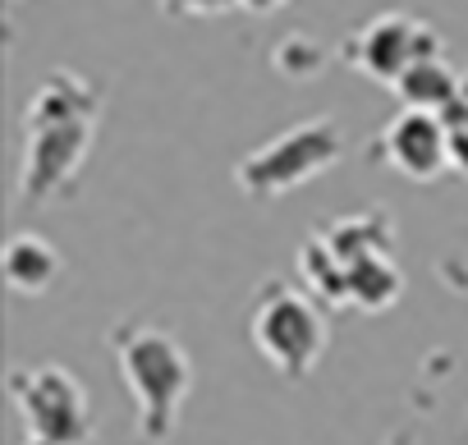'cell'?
<instances>
[{"instance_id": "obj_1", "label": "cell", "mask_w": 468, "mask_h": 445, "mask_svg": "<svg viewBox=\"0 0 468 445\" xmlns=\"http://www.w3.org/2000/svg\"><path fill=\"white\" fill-rule=\"evenodd\" d=\"M101 120V97L83 74L56 69L24 111V170H19V197L24 202H51L60 197L74 175L83 170L92 138Z\"/></svg>"}, {"instance_id": "obj_2", "label": "cell", "mask_w": 468, "mask_h": 445, "mask_svg": "<svg viewBox=\"0 0 468 445\" xmlns=\"http://www.w3.org/2000/svg\"><path fill=\"white\" fill-rule=\"evenodd\" d=\"M111 349L138 408V436L147 445H165L193 386V363L184 344L152 322H120L111 331Z\"/></svg>"}, {"instance_id": "obj_3", "label": "cell", "mask_w": 468, "mask_h": 445, "mask_svg": "<svg viewBox=\"0 0 468 445\" xmlns=\"http://www.w3.org/2000/svg\"><path fill=\"white\" fill-rule=\"evenodd\" d=\"M249 335L258 344V354L285 376V381H303L313 376V367L322 363L326 344H331V331H326V317L322 308L285 285V281H267V290L258 294L253 303V322H249Z\"/></svg>"}, {"instance_id": "obj_4", "label": "cell", "mask_w": 468, "mask_h": 445, "mask_svg": "<svg viewBox=\"0 0 468 445\" xmlns=\"http://www.w3.org/2000/svg\"><path fill=\"white\" fill-rule=\"evenodd\" d=\"M345 156V133L335 120H303L285 133H276L271 143L253 147L239 165H234V184H239L249 197H285L290 188L317 179L322 170H331Z\"/></svg>"}, {"instance_id": "obj_5", "label": "cell", "mask_w": 468, "mask_h": 445, "mask_svg": "<svg viewBox=\"0 0 468 445\" xmlns=\"http://www.w3.org/2000/svg\"><path fill=\"white\" fill-rule=\"evenodd\" d=\"M10 395L19 404L24 445H88L92 440V404L74 372L42 363V367H15Z\"/></svg>"}, {"instance_id": "obj_6", "label": "cell", "mask_w": 468, "mask_h": 445, "mask_svg": "<svg viewBox=\"0 0 468 445\" xmlns=\"http://www.w3.org/2000/svg\"><path fill=\"white\" fill-rule=\"evenodd\" d=\"M340 56H345L358 74H367L372 83L395 88L418 60L441 56V37H436L422 19L390 10V15H377L372 24H363V28L340 47Z\"/></svg>"}, {"instance_id": "obj_7", "label": "cell", "mask_w": 468, "mask_h": 445, "mask_svg": "<svg viewBox=\"0 0 468 445\" xmlns=\"http://www.w3.org/2000/svg\"><path fill=\"white\" fill-rule=\"evenodd\" d=\"M377 152L386 156L390 170H399L404 179H436L445 165H450V124L445 115L436 111H418V106H404L386 129H381V143Z\"/></svg>"}, {"instance_id": "obj_8", "label": "cell", "mask_w": 468, "mask_h": 445, "mask_svg": "<svg viewBox=\"0 0 468 445\" xmlns=\"http://www.w3.org/2000/svg\"><path fill=\"white\" fill-rule=\"evenodd\" d=\"M60 276V253L51 239L33 235V230H19L10 244H5V281L15 294H47Z\"/></svg>"}, {"instance_id": "obj_9", "label": "cell", "mask_w": 468, "mask_h": 445, "mask_svg": "<svg viewBox=\"0 0 468 445\" xmlns=\"http://www.w3.org/2000/svg\"><path fill=\"white\" fill-rule=\"evenodd\" d=\"M395 92H399L409 106H418V111H436V115H450V111L463 101V83H459V74H454L441 56L418 60V65L395 83Z\"/></svg>"}, {"instance_id": "obj_10", "label": "cell", "mask_w": 468, "mask_h": 445, "mask_svg": "<svg viewBox=\"0 0 468 445\" xmlns=\"http://www.w3.org/2000/svg\"><path fill=\"white\" fill-rule=\"evenodd\" d=\"M322 235H326V244L335 249V258H340L345 267H354V262H363V258H372V253H390V244H395V226H390L386 211L345 216V220H335V226L322 230Z\"/></svg>"}, {"instance_id": "obj_11", "label": "cell", "mask_w": 468, "mask_h": 445, "mask_svg": "<svg viewBox=\"0 0 468 445\" xmlns=\"http://www.w3.org/2000/svg\"><path fill=\"white\" fill-rule=\"evenodd\" d=\"M399 294H404V271L395 267L390 253H372L349 267V308L386 313L399 303Z\"/></svg>"}, {"instance_id": "obj_12", "label": "cell", "mask_w": 468, "mask_h": 445, "mask_svg": "<svg viewBox=\"0 0 468 445\" xmlns=\"http://www.w3.org/2000/svg\"><path fill=\"white\" fill-rule=\"evenodd\" d=\"M299 271H303V281H308V290H313L317 299H326V303H335V308L349 303V267L335 258V249L326 244V235H313V239L303 244Z\"/></svg>"}, {"instance_id": "obj_13", "label": "cell", "mask_w": 468, "mask_h": 445, "mask_svg": "<svg viewBox=\"0 0 468 445\" xmlns=\"http://www.w3.org/2000/svg\"><path fill=\"white\" fill-rule=\"evenodd\" d=\"M322 65H326V51L313 37H285L276 47V69L285 79H313V74H322Z\"/></svg>"}, {"instance_id": "obj_14", "label": "cell", "mask_w": 468, "mask_h": 445, "mask_svg": "<svg viewBox=\"0 0 468 445\" xmlns=\"http://www.w3.org/2000/svg\"><path fill=\"white\" fill-rule=\"evenodd\" d=\"M165 19H216L239 10V0H156Z\"/></svg>"}, {"instance_id": "obj_15", "label": "cell", "mask_w": 468, "mask_h": 445, "mask_svg": "<svg viewBox=\"0 0 468 445\" xmlns=\"http://www.w3.org/2000/svg\"><path fill=\"white\" fill-rule=\"evenodd\" d=\"M445 124H450V165H454L459 175H468V106L459 101V106L445 115Z\"/></svg>"}, {"instance_id": "obj_16", "label": "cell", "mask_w": 468, "mask_h": 445, "mask_svg": "<svg viewBox=\"0 0 468 445\" xmlns=\"http://www.w3.org/2000/svg\"><path fill=\"white\" fill-rule=\"evenodd\" d=\"M285 5H290V0H239V10H249V15H276Z\"/></svg>"}, {"instance_id": "obj_17", "label": "cell", "mask_w": 468, "mask_h": 445, "mask_svg": "<svg viewBox=\"0 0 468 445\" xmlns=\"http://www.w3.org/2000/svg\"><path fill=\"white\" fill-rule=\"evenodd\" d=\"M386 445H413V431H395V436H390Z\"/></svg>"}]
</instances>
